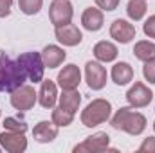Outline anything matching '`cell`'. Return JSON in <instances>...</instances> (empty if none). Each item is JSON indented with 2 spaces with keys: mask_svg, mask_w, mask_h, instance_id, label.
<instances>
[{
  "mask_svg": "<svg viewBox=\"0 0 155 153\" xmlns=\"http://www.w3.org/2000/svg\"><path fill=\"white\" fill-rule=\"evenodd\" d=\"M0 150H2V148H0Z\"/></svg>",
  "mask_w": 155,
  "mask_h": 153,
  "instance_id": "1f68e13d",
  "label": "cell"
},
{
  "mask_svg": "<svg viewBox=\"0 0 155 153\" xmlns=\"http://www.w3.org/2000/svg\"><path fill=\"white\" fill-rule=\"evenodd\" d=\"M65 58H67V52L61 47H58V45H47L41 50V60L45 63V69H56V67H60L65 61Z\"/></svg>",
  "mask_w": 155,
  "mask_h": 153,
  "instance_id": "2e32d148",
  "label": "cell"
},
{
  "mask_svg": "<svg viewBox=\"0 0 155 153\" xmlns=\"http://www.w3.org/2000/svg\"><path fill=\"white\" fill-rule=\"evenodd\" d=\"M135 34H137V31H135V27L128 20L117 18V20L112 22V25H110V36L116 40L117 43L126 45V43H130L132 40L135 38Z\"/></svg>",
  "mask_w": 155,
  "mask_h": 153,
  "instance_id": "8fae6325",
  "label": "cell"
},
{
  "mask_svg": "<svg viewBox=\"0 0 155 153\" xmlns=\"http://www.w3.org/2000/svg\"><path fill=\"white\" fill-rule=\"evenodd\" d=\"M117 54H119V50H117V47L112 41L103 40V41H97V43L94 45V56H96V60L101 61V63H110V61H114L117 58Z\"/></svg>",
  "mask_w": 155,
  "mask_h": 153,
  "instance_id": "ac0fdd59",
  "label": "cell"
},
{
  "mask_svg": "<svg viewBox=\"0 0 155 153\" xmlns=\"http://www.w3.org/2000/svg\"><path fill=\"white\" fill-rule=\"evenodd\" d=\"M112 128L126 132L130 135H141L146 130V117L139 112H134L132 106H123L112 117Z\"/></svg>",
  "mask_w": 155,
  "mask_h": 153,
  "instance_id": "7a4b0ae2",
  "label": "cell"
},
{
  "mask_svg": "<svg viewBox=\"0 0 155 153\" xmlns=\"http://www.w3.org/2000/svg\"><path fill=\"white\" fill-rule=\"evenodd\" d=\"M38 101L40 105L47 110H52L56 106V101H58V88H56V83L51 81V79H41V86H40L38 92Z\"/></svg>",
  "mask_w": 155,
  "mask_h": 153,
  "instance_id": "5bb4252c",
  "label": "cell"
},
{
  "mask_svg": "<svg viewBox=\"0 0 155 153\" xmlns=\"http://www.w3.org/2000/svg\"><path fill=\"white\" fill-rule=\"evenodd\" d=\"M72 16H74V9L69 0H54L49 7V18L54 27L71 24Z\"/></svg>",
  "mask_w": 155,
  "mask_h": 153,
  "instance_id": "8992f818",
  "label": "cell"
},
{
  "mask_svg": "<svg viewBox=\"0 0 155 153\" xmlns=\"http://www.w3.org/2000/svg\"><path fill=\"white\" fill-rule=\"evenodd\" d=\"M79 105H81V94L76 88L74 90H63V94L60 96V106L71 114H76Z\"/></svg>",
  "mask_w": 155,
  "mask_h": 153,
  "instance_id": "ffe728a7",
  "label": "cell"
},
{
  "mask_svg": "<svg viewBox=\"0 0 155 153\" xmlns=\"http://www.w3.org/2000/svg\"><path fill=\"white\" fill-rule=\"evenodd\" d=\"M141 153H155V137H148L143 141V144L139 146Z\"/></svg>",
  "mask_w": 155,
  "mask_h": 153,
  "instance_id": "f1b7e54d",
  "label": "cell"
},
{
  "mask_svg": "<svg viewBox=\"0 0 155 153\" xmlns=\"http://www.w3.org/2000/svg\"><path fill=\"white\" fill-rule=\"evenodd\" d=\"M27 76L20 69L18 61H13L5 52H0V92H15L25 83Z\"/></svg>",
  "mask_w": 155,
  "mask_h": 153,
  "instance_id": "6da1fadb",
  "label": "cell"
},
{
  "mask_svg": "<svg viewBox=\"0 0 155 153\" xmlns=\"http://www.w3.org/2000/svg\"><path fill=\"white\" fill-rule=\"evenodd\" d=\"M110 77H112V81H114L116 85H119V86L128 85V83L134 79V69H132L130 63H126V61H119V63H116V65L112 67Z\"/></svg>",
  "mask_w": 155,
  "mask_h": 153,
  "instance_id": "d6986e66",
  "label": "cell"
},
{
  "mask_svg": "<svg viewBox=\"0 0 155 153\" xmlns=\"http://www.w3.org/2000/svg\"><path fill=\"white\" fill-rule=\"evenodd\" d=\"M143 76H144V79H146L150 85H155V58H153V60L144 61V67H143Z\"/></svg>",
  "mask_w": 155,
  "mask_h": 153,
  "instance_id": "484cf974",
  "label": "cell"
},
{
  "mask_svg": "<svg viewBox=\"0 0 155 153\" xmlns=\"http://www.w3.org/2000/svg\"><path fill=\"white\" fill-rule=\"evenodd\" d=\"M11 7H13V0H0V18H5L11 15Z\"/></svg>",
  "mask_w": 155,
  "mask_h": 153,
  "instance_id": "f546056e",
  "label": "cell"
},
{
  "mask_svg": "<svg viewBox=\"0 0 155 153\" xmlns=\"http://www.w3.org/2000/svg\"><path fill=\"white\" fill-rule=\"evenodd\" d=\"M143 31H144V34H146V36H150V38L155 40V15H152V16L144 22Z\"/></svg>",
  "mask_w": 155,
  "mask_h": 153,
  "instance_id": "83f0119b",
  "label": "cell"
},
{
  "mask_svg": "<svg viewBox=\"0 0 155 153\" xmlns=\"http://www.w3.org/2000/svg\"><path fill=\"white\" fill-rule=\"evenodd\" d=\"M81 24L87 31L90 33H96L103 27L105 24V18H103V11L97 9V7H87L81 15Z\"/></svg>",
  "mask_w": 155,
  "mask_h": 153,
  "instance_id": "9a60e30c",
  "label": "cell"
},
{
  "mask_svg": "<svg viewBox=\"0 0 155 153\" xmlns=\"http://www.w3.org/2000/svg\"><path fill=\"white\" fill-rule=\"evenodd\" d=\"M0 148L9 153H22L27 150V139L18 132H4L0 133Z\"/></svg>",
  "mask_w": 155,
  "mask_h": 153,
  "instance_id": "30bf717a",
  "label": "cell"
},
{
  "mask_svg": "<svg viewBox=\"0 0 155 153\" xmlns=\"http://www.w3.org/2000/svg\"><path fill=\"white\" fill-rule=\"evenodd\" d=\"M72 121H74V114H71V112L63 110L61 106L52 108V122H54L58 128H61V126L65 128V126L72 124Z\"/></svg>",
  "mask_w": 155,
  "mask_h": 153,
  "instance_id": "603a6c76",
  "label": "cell"
},
{
  "mask_svg": "<svg viewBox=\"0 0 155 153\" xmlns=\"http://www.w3.org/2000/svg\"><path fill=\"white\" fill-rule=\"evenodd\" d=\"M134 54H135V58L141 60V61L153 60L155 58V43L153 41H148V40L137 41L135 47H134Z\"/></svg>",
  "mask_w": 155,
  "mask_h": 153,
  "instance_id": "44dd1931",
  "label": "cell"
},
{
  "mask_svg": "<svg viewBox=\"0 0 155 153\" xmlns=\"http://www.w3.org/2000/svg\"><path fill=\"white\" fill-rule=\"evenodd\" d=\"M36 99H38V94H36L35 86H31V85H22L20 88L11 92V105L15 110H20V112L31 110L35 106Z\"/></svg>",
  "mask_w": 155,
  "mask_h": 153,
  "instance_id": "5b68a950",
  "label": "cell"
},
{
  "mask_svg": "<svg viewBox=\"0 0 155 153\" xmlns=\"http://www.w3.org/2000/svg\"><path fill=\"white\" fill-rule=\"evenodd\" d=\"M153 130H155V122H153Z\"/></svg>",
  "mask_w": 155,
  "mask_h": 153,
  "instance_id": "4dcf8cb0",
  "label": "cell"
},
{
  "mask_svg": "<svg viewBox=\"0 0 155 153\" xmlns=\"http://www.w3.org/2000/svg\"><path fill=\"white\" fill-rule=\"evenodd\" d=\"M108 144H110V137H108V133H105V132H97V133L87 137L81 144L74 146V153H81V151H87V153L107 151V150H108Z\"/></svg>",
  "mask_w": 155,
  "mask_h": 153,
  "instance_id": "ba28073f",
  "label": "cell"
},
{
  "mask_svg": "<svg viewBox=\"0 0 155 153\" xmlns=\"http://www.w3.org/2000/svg\"><path fill=\"white\" fill-rule=\"evenodd\" d=\"M148 11V5H146V0H130L128 5H126V13L128 16L134 20V22H139L144 18Z\"/></svg>",
  "mask_w": 155,
  "mask_h": 153,
  "instance_id": "7402d4cb",
  "label": "cell"
},
{
  "mask_svg": "<svg viewBox=\"0 0 155 153\" xmlns=\"http://www.w3.org/2000/svg\"><path fill=\"white\" fill-rule=\"evenodd\" d=\"M54 34H56V40L65 45V47H76L81 43L83 40V34L81 31L78 29L74 24H65V25H60L54 29Z\"/></svg>",
  "mask_w": 155,
  "mask_h": 153,
  "instance_id": "7c38bea8",
  "label": "cell"
},
{
  "mask_svg": "<svg viewBox=\"0 0 155 153\" xmlns=\"http://www.w3.org/2000/svg\"><path fill=\"white\" fill-rule=\"evenodd\" d=\"M94 2L101 11H116L119 5V0H94Z\"/></svg>",
  "mask_w": 155,
  "mask_h": 153,
  "instance_id": "4316f807",
  "label": "cell"
},
{
  "mask_svg": "<svg viewBox=\"0 0 155 153\" xmlns=\"http://www.w3.org/2000/svg\"><path fill=\"white\" fill-rule=\"evenodd\" d=\"M110 115H112V105L107 99H94L81 112V122L87 128H94V126L107 122Z\"/></svg>",
  "mask_w": 155,
  "mask_h": 153,
  "instance_id": "3957f363",
  "label": "cell"
},
{
  "mask_svg": "<svg viewBox=\"0 0 155 153\" xmlns=\"http://www.w3.org/2000/svg\"><path fill=\"white\" fill-rule=\"evenodd\" d=\"M41 5H43V0H18L20 11L24 15H27V16H33V15L40 13Z\"/></svg>",
  "mask_w": 155,
  "mask_h": 153,
  "instance_id": "cb8c5ba5",
  "label": "cell"
},
{
  "mask_svg": "<svg viewBox=\"0 0 155 153\" xmlns=\"http://www.w3.org/2000/svg\"><path fill=\"white\" fill-rule=\"evenodd\" d=\"M33 137L38 142H52L58 137V126L51 121H40L38 124L33 128Z\"/></svg>",
  "mask_w": 155,
  "mask_h": 153,
  "instance_id": "e0dca14e",
  "label": "cell"
},
{
  "mask_svg": "<svg viewBox=\"0 0 155 153\" xmlns=\"http://www.w3.org/2000/svg\"><path fill=\"white\" fill-rule=\"evenodd\" d=\"M81 83V72H79V67L74 63H69L65 65L60 74H58V85L61 86V90H74L78 88V85Z\"/></svg>",
  "mask_w": 155,
  "mask_h": 153,
  "instance_id": "4fadbf2b",
  "label": "cell"
},
{
  "mask_svg": "<svg viewBox=\"0 0 155 153\" xmlns=\"http://www.w3.org/2000/svg\"><path fill=\"white\" fill-rule=\"evenodd\" d=\"M153 92L141 81H135V85L126 92V101L132 108H144L152 103Z\"/></svg>",
  "mask_w": 155,
  "mask_h": 153,
  "instance_id": "52a82bcc",
  "label": "cell"
},
{
  "mask_svg": "<svg viewBox=\"0 0 155 153\" xmlns=\"http://www.w3.org/2000/svg\"><path fill=\"white\" fill-rule=\"evenodd\" d=\"M4 128L9 130V132H18V133H25V132H27V124H25V121L15 119V117H7V119H4Z\"/></svg>",
  "mask_w": 155,
  "mask_h": 153,
  "instance_id": "d4e9b609",
  "label": "cell"
},
{
  "mask_svg": "<svg viewBox=\"0 0 155 153\" xmlns=\"http://www.w3.org/2000/svg\"><path fill=\"white\" fill-rule=\"evenodd\" d=\"M85 79L88 88L101 90L107 85V69L97 61H87L85 65Z\"/></svg>",
  "mask_w": 155,
  "mask_h": 153,
  "instance_id": "9c48e42d",
  "label": "cell"
},
{
  "mask_svg": "<svg viewBox=\"0 0 155 153\" xmlns=\"http://www.w3.org/2000/svg\"><path fill=\"white\" fill-rule=\"evenodd\" d=\"M18 65L24 70L29 81L33 83H41L43 72H45V63L41 60V52H24L18 56Z\"/></svg>",
  "mask_w": 155,
  "mask_h": 153,
  "instance_id": "277c9868",
  "label": "cell"
},
{
  "mask_svg": "<svg viewBox=\"0 0 155 153\" xmlns=\"http://www.w3.org/2000/svg\"><path fill=\"white\" fill-rule=\"evenodd\" d=\"M0 114H2V112H0Z\"/></svg>",
  "mask_w": 155,
  "mask_h": 153,
  "instance_id": "d6a6232c",
  "label": "cell"
}]
</instances>
